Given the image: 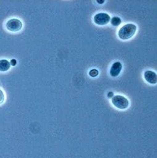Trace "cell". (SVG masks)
<instances>
[{
	"instance_id": "cell-2",
	"label": "cell",
	"mask_w": 157,
	"mask_h": 158,
	"mask_svg": "<svg viewBox=\"0 0 157 158\" xmlns=\"http://www.w3.org/2000/svg\"><path fill=\"white\" fill-rule=\"evenodd\" d=\"M112 103L116 108L119 109H126L130 105V102L125 96L122 95H115L112 99Z\"/></svg>"
},
{
	"instance_id": "cell-6",
	"label": "cell",
	"mask_w": 157,
	"mask_h": 158,
	"mask_svg": "<svg viewBox=\"0 0 157 158\" xmlns=\"http://www.w3.org/2000/svg\"><path fill=\"white\" fill-rule=\"evenodd\" d=\"M121 69H122V64H121V62H119V61L115 62V63L112 65V67H111V69H110L111 76L113 77H117V76L120 74Z\"/></svg>"
},
{
	"instance_id": "cell-7",
	"label": "cell",
	"mask_w": 157,
	"mask_h": 158,
	"mask_svg": "<svg viewBox=\"0 0 157 158\" xmlns=\"http://www.w3.org/2000/svg\"><path fill=\"white\" fill-rule=\"evenodd\" d=\"M11 68V64L8 60L5 59L0 60V71L1 72H6L8 71Z\"/></svg>"
},
{
	"instance_id": "cell-11",
	"label": "cell",
	"mask_w": 157,
	"mask_h": 158,
	"mask_svg": "<svg viewBox=\"0 0 157 158\" xmlns=\"http://www.w3.org/2000/svg\"><path fill=\"white\" fill-rule=\"evenodd\" d=\"M10 64H11V65L15 66L16 64V60L15 59H12L11 60V62H10Z\"/></svg>"
},
{
	"instance_id": "cell-3",
	"label": "cell",
	"mask_w": 157,
	"mask_h": 158,
	"mask_svg": "<svg viewBox=\"0 0 157 158\" xmlns=\"http://www.w3.org/2000/svg\"><path fill=\"white\" fill-rule=\"evenodd\" d=\"M23 24L19 19H11L6 24V28L8 31L18 32L22 29Z\"/></svg>"
},
{
	"instance_id": "cell-9",
	"label": "cell",
	"mask_w": 157,
	"mask_h": 158,
	"mask_svg": "<svg viewBox=\"0 0 157 158\" xmlns=\"http://www.w3.org/2000/svg\"><path fill=\"white\" fill-rule=\"evenodd\" d=\"M89 74H90V77H95L99 75V71L97 69H94L90 70V72H89Z\"/></svg>"
},
{
	"instance_id": "cell-10",
	"label": "cell",
	"mask_w": 157,
	"mask_h": 158,
	"mask_svg": "<svg viewBox=\"0 0 157 158\" xmlns=\"http://www.w3.org/2000/svg\"><path fill=\"white\" fill-rule=\"evenodd\" d=\"M5 99V95L4 93L2 92V90L0 89V104H2L3 102H4Z\"/></svg>"
},
{
	"instance_id": "cell-1",
	"label": "cell",
	"mask_w": 157,
	"mask_h": 158,
	"mask_svg": "<svg viewBox=\"0 0 157 158\" xmlns=\"http://www.w3.org/2000/svg\"><path fill=\"white\" fill-rule=\"evenodd\" d=\"M137 31V26L134 24H127L118 31V37L121 40H128L132 38Z\"/></svg>"
},
{
	"instance_id": "cell-13",
	"label": "cell",
	"mask_w": 157,
	"mask_h": 158,
	"mask_svg": "<svg viewBox=\"0 0 157 158\" xmlns=\"http://www.w3.org/2000/svg\"><path fill=\"white\" fill-rule=\"evenodd\" d=\"M97 2H98V3H99V4H102V3H103V2H104V1H97Z\"/></svg>"
},
{
	"instance_id": "cell-12",
	"label": "cell",
	"mask_w": 157,
	"mask_h": 158,
	"mask_svg": "<svg viewBox=\"0 0 157 158\" xmlns=\"http://www.w3.org/2000/svg\"><path fill=\"white\" fill-rule=\"evenodd\" d=\"M108 98H111V97H113V93L112 92V91H110V92H108Z\"/></svg>"
},
{
	"instance_id": "cell-4",
	"label": "cell",
	"mask_w": 157,
	"mask_h": 158,
	"mask_svg": "<svg viewBox=\"0 0 157 158\" xmlns=\"http://www.w3.org/2000/svg\"><path fill=\"white\" fill-rule=\"evenodd\" d=\"M111 17L110 16L104 12L96 14L94 16V22L98 25H106L110 22Z\"/></svg>"
},
{
	"instance_id": "cell-8",
	"label": "cell",
	"mask_w": 157,
	"mask_h": 158,
	"mask_svg": "<svg viewBox=\"0 0 157 158\" xmlns=\"http://www.w3.org/2000/svg\"><path fill=\"white\" fill-rule=\"evenodd\" d=\"M111 24H112L113 26H119L121 23V20L120 17H117V16H114L111 19Z\"/></svg>"
},
{
	"instance_id": "cell-5",
	"label": "cell",
	"mask_w": 157,
	"mask_h": 158,
	"mask_svg": "<svg viewBox=\"0 0 157 158\" xmlns=\"http://www.w3.org/2000/svg\"><path fill=\"white\" fill-rule=\"evenodd\" d=\"M144 78L150 84H155L157 82L156 73L151 70H147L144 73Z\"/></svg>"
}]
</instances>
